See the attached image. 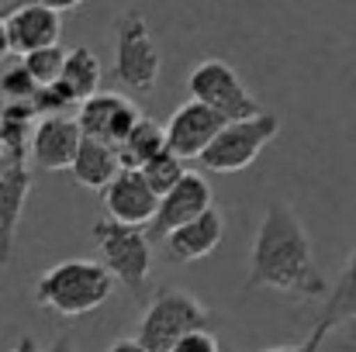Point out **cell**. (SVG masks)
Returning <instances> with one entry per match:
<instances>
[{"instance_id":"18","label":"cell","mask_w":356,"mask_h":352,"mask_svg":"<svg viewBox=\"0 0 356 352\" xmlns=\"http://www.w3.org/2000/svg\"><path fill=\"white\" fill-rule=\"evenodd\" d=\"M318 321H325L329 328H336V325H350V332H356V249H353V255L346 259L339 280L329 287V294H325V308H322Z\"/></svg>"},{"instance_id":"27","label":"cell","mask_w":356,"mask_h":352,"mask_svg":"<svg viewBox=\"0 0 356 352\" xmlns=\"http://www.w3.org/2000/svg\"><path fill=\"white\" fill-rule=\"evenodd\" d=\"M10 52V38H7V21L0 17V59Z\"/></svg>"},{"instance_id":"1","label":"cell","mask_w":356,"mask_h":352,"mask_svg":"<svg viewBox=\"0 0 356 352\" xmlns=\"http://www.w3.org/2000/svg\"><path fill=\"white\" fill-rule=\"evenodd\" d=\"M245 287H270L298 301L325 297L329 283L315 262L312 238L305 232L301 218L287 204H270L249 252V276Z\"/></svg>"},{"instance_id":"15","label":"cell","mask_w":356,"mask_h":352,"mask_svg":"<svg viewBox=\"0 0 356 352\" xmlns=\"http://www.w3.org/2000/svg\"><path fill=\"white\" fill-rule=\"evenodd\" d=\"M222 235H225V221L222 215L211 208L204 211L201 218L180 225L177 232L166 235V249H170V259L173 262H197L204 255H211L218 245H222Z\"/></svg>"},{"instance_id":"16","label":"cell","mask_w":356,"mask_h":352,"mask_svg":"<svg viewBox=\"0 0 356 352\" xmlns=\"http://www.w3.org/2000/svg\"><path fill=\"white\" fill-rule=\"evenodd\" d=\"M121 169V156L118 145H108V142H97V138H87L83 135V145L76 152V162H73V180L87 190H104Z\"/></svg>"},{"instance_id":"13","label":"cell","mask_w":356,"mask_h":352,"mask_svg":"<svg viewBox=\"0 0 356 352\" xmlns=\"http://www.w3.org/2000/svg\"><path fill=\"white\" fill-rule=\"evenodd\" d=\"M211 201H215L211 183H208L201 173H191V169H187V176H184L170 194H163V197H159L156 221L149 225L152 238H166L170 232H177L180 225H187V221L201 218L204 211H211V208H215Z\"/></svg>"},{"instance_id":"3","label":"cell","mask_w":356,"mask_h":352,"mask_svg":"<svg viewBox=\"0 0 356 352\" xmlns=\"http://www.w3.org/2000/svg\"><path fill=\"white\" fill-rule=\"evenodd\" d=\"M115 276L101 259H66L45 269L35 283V304L59 318H80L108 304Z\"/></svg>"},{"instance_id":"24","label":"cell","mask_w":356,"mask_h":352,"mask_svg":"<svg viewBox=\"0 0 356 352\" xmlns=\"http://www.w3.org/2000/svg\"><path fill=\"white\" fill-rule=\"evenodd\" d=\"M17 3H45V7H52V10H59V14H66V10H76L83 0H14L10 7H17Z\"/></svg>"},{"instance_id":"21","label":"cell","mask_w":356,"mask_h":352,"mask_svg":"<svg viewBox=\"0 0 356 352\" xmlns=\"http://www.w3.org/2000/svg\"><path fill=\"white\" fill-rule=\"evenodd\" d=\"M21 66L35 76L38 87H49L63 76V66H66V52L59 45H49V49H38L31 56H21Z\"/></svg>"},{"instance_id":"20","label":"cell","mask_w":356,"mask_h":352,"mask_svg":"<svg viewBox=\"0 0 356 352\" xmlns=\"http://www.w3.org/2000/svg\"><path fill=\"white\" fill-rule=\"evenodd\" d=\"M142 176H145V180H149V187L163 197V194H170V190L187 176V169H184V159H180V156H173V152L166 149V152H159L149 166H142Z\"/></svg>"},{"instance_id":"23","label":"cell","mask_w":356,"mask_h":352,"mask_svg":"<svg viewBox=\"0 0 356 352\" xmlns=\"http://www.w3.org/2000/svg\"><path fill=\"white\" fill-rule=\"evenodd\" d=\"M329 332H332V328H329L325 321H318V325H315V332H312L301 346H273V349H263V352H318Z\"/></svg>"},{"instance_id":"8","label":"cell","mask_w":356,"mask_h":352,"mask_svg":"<svg viewBox=\"0 0 356 352\" xmlns=\"http://www.w3.org/2000/svg\"><path fill=\"white\" fill-rule=\"evenodd\" d=\"M187 90H191L194 101L215 108L218 115L229 117V121H242V117L259 115L256 97L245 90V83L238 80L236 69L229 62H222V59L197 62L191 69V76H187Z\"/></svg>"},{"instance_id":"22","label":"cell","mask_w":356,"mask_h":352,"mask_svg":"<svg viewBox=\"0 0 356 352\" xmlns=\"http://www.w3.org/2000/svg\"><path fill=\"white\" fill-rule=\"evenodd\" d=\"M170 352H222V346H218V339L211 335V328H204V332L184 335Z\"/></svg>"},{"instance_id":"26","label":"cell","mask_w":356,"mask_h":352,"mask_svg":"<svg viewBox=\"0 0 356 352\" xmlns=\"http://www.w3.org/2000/svg\"><path fill=\"white\" fill-rule=\"evenodd\" d=\"M10 352H42V349H38V342H35L31 335H17V342H14Z\"/></svg>"},{"instance_id":"10","label":"cell","mask_w":356,"mask_h":352,"mask_svg":"<svg viewBox=\"0 0 356 352\" xmlns=\"http://www.w3.org/2000/svg\"><path fill=\"white\" fill-rule=\"evenodd\" d=\"M80 145H83V128L76 117L45 115L31 131V162L42 173L73 169Z\"/></svg>"},{"instance_id":"7","label":"cell","mask_w":356,"mask_h":352,"mask_svg":"<svg viewBox=\"0 0 356 352\" xmlns=\"http://www.w3.org/2000/svg\"><path fill=\"white\" fill-rule=\"evenodd\" d=\"M159 49L138 10H128L115 28V76L128 90H152L159 83Z\"/></svg>"},{"instance_id":"30","label":"cell","mask_w":356,"mask_h":352,"mask_svg":"<svg viewBox=\"0 0 356 352\" xmlns=\"http://www.w3.org/2000/svg\"><path fill=\"white\" fill-rule=\"evenodd\" d=\"M0 159H3V138H0Z\"/></svg>"},{"instance_id":"25","label":"cell","mask_w":356,"mask_h":352,"mask_svg":"<svg viewBox=\"0 0 356 352\" xmlns=\"http://www.w3.org/2000/svg\"><path fill=\"white\" fill-rule=\"evenodd\" d=\"M108 352H152V349H145L138 339H118V342H115Z\"/></svg>"},{"instance_id":"9","label":"cell","mask_w":356,"mask_h":352,"mask_svg":"<svg viewBox=\"0 0 356 352\" xmlns=\"http://www.w3.org/2000/svg\"><path fill=\"white\" fill-rule=\"evenodd\" d=\"M225 124H229V117H222L215 108H208V104L191 97L166 121V149L173 156H180V159H201L204 149L215 142V135Z\"/></svg>"},{"instance_id":"4","label":"cell","mask_w":356,"mask_h":352,"mask_svg":"<svg viewBox=\"0 0 356 352\" xmlns=\"http://www.w3.org/2000/svg\"><path fill=\"white\" fill-rule=\"evenodd\" d=\"M215 325V315L187 290L177 287H163L152 294V301L142 311L138 321V342L152 352H170L184 335L191 332H204Z\"/></svg>"},{"instance_id":"5","label":"cell","mask_w":356,"mask_h":352,"mask_svg":"<svg viewBox=\"0 0 356 352\" xmlns=\"http://www.w3.org/2000/svg\"><path fill=\"white\" fill-rule=\"evenodd\" d=\"M94 242L101 262L111 269V276L124 283V290L135 301H145V283L152 273V242L138 225H121L111 218H101L94 225Z\"/></svg>"},{"instance_id":"6","label":"cell","mask_w":356,"mask_h":352,"mask_svg":"<svg viewBox=\"0 0 356 352\" xmlns=\"http://www.w3.org/2000/svg\"><path fill=\"white\" fill-rule=\"evenodd\" d=\"M280 131V121L270 111H259L252 117H242V121H229L215 142L204 149L201 156V166L211 169V173H236L245 169Z\"/></svg>"},{"instance_id":"11","label":"cell","mask_w":356,"mask_h":352,"mask_svg":"<svg viewBox=\"0 0 356 352\" xmlns=\"http://www.w3.org/2000/svg\"><path fill=\"white\" fill-rule=\"evenodd\" d=\"M104 211L111 221L121 225H152L156 211H159V194L149 187V180L142 176V169H121L118 176L101 190Z\"/></svg>"},{"instance_id":"2","label":"cell","mask_w":356,"mask_h":352,"mask_svg":"<svg viewBox=\"0 0 356 352\" xmlns=\"http://www.w3.org/2000/svg\"><path fill=\"white\" fill-rule=\"evenodd\" d=\"M31 108H10L0 117V138H3V159H0V266L10 262L17 221L24 215V201L31 194Z\"/></svg>"},{"instance_id":"29","label":"cell","mask_w":356,"mask_h":352,"mask_svg":"<svg viewBox=\"0 0 356 352\" xmlns=\"http://www.w3.org/2000/svg\"><path fill=\"white\" fill-rule=\"evenodd\" d=\"M350 352H356V332H350Z\"/></svg>"},{"instance_id":"28","label":"cell","mask_w":356,"mask_h":352,"mask_svg":"<svg viewBox=\"0 0 356 352\" xmlns=\"http://www.w3.org/2000/svg\"><path fill=\"white\" fill-rule=\"evenodd\" d=\"M49 352H76V346H73L70 339H56V342L49 346Z\"/></svg>"},{"instance_id":"19","label":"cell","mask_w":356,"mask_h":352,"mask_svg":"<svg viewBox=\"0 0 356 352\" xmlns=\"http://www.w3.org/2000/svg\"><path fill=\"white\" fill-rule=\"evenodd\" d=\"M59 83L76 97V104H83L87 97L101 94V59H97L87 45L70 49V52H66V66H63Z\"/></svg>"},{"instance_id":"12","label":"cell","mask_w":356,"mask_h":352,"mask_svg":"<svg viewBox=\"0 0 356 352\" xmlns=\"http://www.w3.org/2000/svg\"><path fill=\"white\" fill-rule=\"evenodd\" d=\"M76 121H80L87 138H97V142H108V145H121L124 135L142 121V111L124 94H94V97H87L76 108Z\"/></svg>"},{"instance_id":"17","label":"cell","mask_w":356,"mask_h":352,"mask_svg":"<svg viewBox=\"0 0 356 352\" xmlns=\"http://www.w3.org/2000/svg\"><path fill=\"white\" fill-rule=\"evenodd\" d=\"M159 152H166V124H156L149 117H142L118 145V156H121V166L124 169H142Z\"/></svg>"},{"instance_id":"14","label":"cell","mask_w":356,"mask_h":352,"mask_svg":"<svg viewBox=\"0 0 356 352\" xmlns=\"http://www.w3.org/2000/svg\"><path fill=\"white\" fill-rule=\"evenodd\" d=\"M7 38H10V52L17 56H31L38 49L59 45L63 35V14L45 7V3H17L7 10Z\"/></svg>"}]
</instances>
